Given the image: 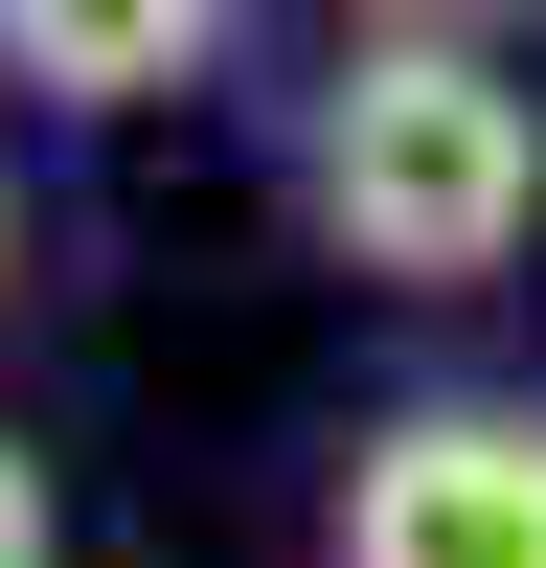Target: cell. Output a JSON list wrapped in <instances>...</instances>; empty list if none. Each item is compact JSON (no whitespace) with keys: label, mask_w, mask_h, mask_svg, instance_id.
Wrapping results in <instances>:
<instances>
[{"label":"cell","mask_w":546,"mask_h":568,"mask_svg":"<svg viewBox=\"0 0 546 568\" xmlns=\"http://www.w3.org/2000/svg\"><path fill=\"white\" fill-rule=\"evenodd\" d=\"M228 45V0H0V69L69 91V114H136V91H182Z\"/></svg>","instance_id":"cell-3"},{"label":"cell","mask_w":546,"mask_h":568,"mask_svg":"<svg viewBox=\"0 0 546 568\" xmlns=\"http://www.w3.org/2000/svg\"><path fill=\"white\" fill-rule=\"evenodd\" d=\"M342 568H546V409H410L342 478Z\"/></svg>","instance_id":"cell-2"},{"label":"cell","mask_w":546,"mask_h":568,"mask_svg":"<svg viewBox=\"0 0 546 568\" xmlns=\"http://www.w3.org/2000/svg\"><path fill=\"white\" fill-rule=\"evenodd\" d=\"M0 568H46V455L0 433Z\"/></svg>","instance_id":"cell-4"},{"label":"cell","mask_w":546,"mask_h":568,"mask_svg":"<svg viewBox=\"0 0 546 568\" xmlns=\"http://www.w3.org/2000/svg\"><path fill=\"white\" fill-rule=\"evenodd\" d=\"M410 23H478V0H410Z\"/></svg>","instance_id":"cell-5"},{"label":"cell","mask_w":546,"mask_h":568,"mask_svg":"<svg viewBox=\"0 0 546 568\" xmlns=\"http://www.w3.org/2000/svg\"><path fill=\"white\" fill-rule=\"evenodd\" d=\"M0 251H23V205H0Z\"/></svg>","instance_id":"cell-6"},{"label":"cell","mask_w":546,"mask_h":568,"mask_svg":"<svg viewBox=\"0 0 546 568\" xmlns=\"http://www.w3.org/2000/svg\"><path fill=\"white\" fill-rule=\"evenodd\" d=\"M318 227H342L364 273H410V296L501 273V251L546 227V114H524V69H478L455 23L342 45V91H318Z\"/></svg>","instance_id":"cell-1"}]
</instances>
